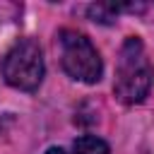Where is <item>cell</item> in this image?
<instances>
[{"instance_id": "8992f818", "label": "cell", "mask_w": 154, "mask_h": 154, "mask_svg": "<svg viewBox=\"0 0 154 154\" xmlns=\"http://www.w3.org/2000/svg\"><path fill=\"white\" fill-rule=\"evenodd\" d=\"M46 154H65V152H63V149H60V147H51V149H48V152H46Z\"/></svg>"}, {"instance_id": "7a4b0ae2", "label": "cell", "mask_w": 154, "mask_h": 154, "mask_svg": "<svg viewBox=\"0 0 154 154\" xmlns=\"http://www.w3.org/2000/svg\"><path fill=\"white\" fill-rule=\"evenodd\" d=\"M58 43H60L63 67L70 77L87 82V84H94L101 79L103 65H101L99 51L91 46V41L84 34H79L75 29H63L58 34Z\"/></svg>"}, {"instance_id": "3957f363", "label": "cell", "mask_w": 154, "mask_h": 154, "mask_svg": "<svg viewBox=\"0 0 154 154\" xmlns=\"http://www.w3.org/2000/svg\"><path fill=\"white\" fill-rule=\"evenodd\" d=\"M2 77L10 87L34 91L43 79V58L34 38H22L2 60Z\"/></svg>"}, {"instance_id": "6da1fadb", "label": "cell", "mask_w": 154, "mask_h": 154, "mask_svg": "<svg viewBox=\"0 0 154 154\" xmlns=\"http://www.w3.org/2000/svg\"><path fill=\"white\" fill-rule=\"evenodd\" d=\"M152 89V65L137 36L125 38L118 53L113 91L123 103H140Z\"/></svg>"}, {"instance_id": "277c9868", "label": "cell", "mask_w": 154, "mask_h": 154, "mask_svg": "<svg viewBox=\"0 0 154 154\" xmlns=\"http://www.w3.org/2000/svg\"><path fill=\"white\" fill-rule=\"evenodd\" d=\"M72 149H75V154H111L108 144H106L103 140L94 137V135H82V137H77L75 144H72Z\"/></svg>"}, {"instance_id": "5b68a950", "label": "cell", "mask_w": 154, "mask_h": 154, "mask_svg": "<svg viewBox=\"0 0 154 154\" xmlns=\"http://www.w3.org/2000/svg\"><path fill=\"white\" fill-rule=\"evenodd\" d=\"M118 5H108V2H99V5H91L89 7V17L94 22H101V24H113L116 22V14H118Z\"/></svg>"}]
</instances>
